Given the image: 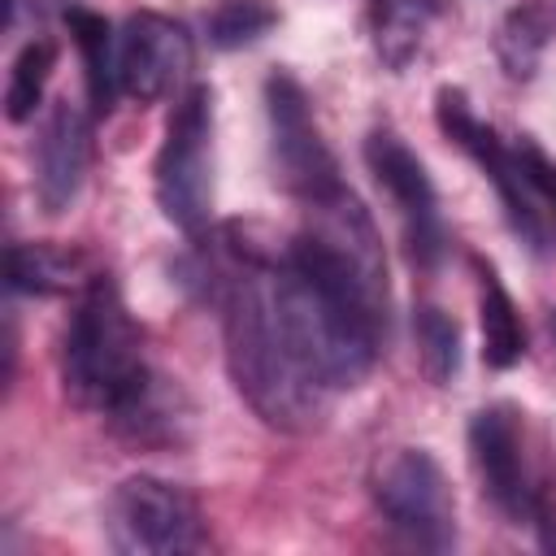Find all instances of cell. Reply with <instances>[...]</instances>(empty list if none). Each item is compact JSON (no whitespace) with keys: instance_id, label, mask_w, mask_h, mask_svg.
<instances>
[{"instance_id":"20","label":"cell","mask_w":556,"mask_h":556,"mask_svg":"<svg viewBox=\"0 0 556 556\" xmlns=\"http://www.w3.org/2000/svg\"><path fill=\"white\" fill-rule=\"evenodd\" d=\"M517 161H521V174H526V182H530L543 217L556 226V161L539 143H530V139L517 143Z\"/></svg>"},{"instance_id":"14","label":"cell","mask_w":556,"mask_h":556,"mask_svg":"<svg viewBox=\"0 0 556 556\" xmlns=\"http://www.w3.org/2000/svg\"><path fill=\"white\" fill-rule=\"evenodd\" d=\"M478 313H482V361L491 369L517 365L526 352V326H521V313H517L513 295L504 291L500 274L482 261H478Z\"/></svg>"},{"instance_id":"17","label":"cell","mask_w":556,"mask_h":556,"mask_svg":"<svg viewBox=\"0 0 556 556\" xmlns=\"http://www.w3.org/2000/svg\"><path fill=\"white\" fill-rule=\"evenodd\" d=\"M413 334H417V356H421V369L434 387H447L460 369V330L456 321L434 308V304H421L413 313Z\"/></svg>"},{"instance_id":"8","label":"cell","mask_w":556,"mask_h":556,"mask_svg":"<svg viewBox=\"0 0 556 556\" xmlns=\"http://www.w3.org/2000/svg\"><path fill=\"white\" fill-rule=\"evenodd\" d=\"M374 504L395 534L426 552L456 543V504L439 460L421 447H400L374 478Z\"/></svg>"},{"instance_id":"18","label":"cell","mask_w":556,"mask_h":556,"mask_svg":"<svg viewBox=\"0 0 556 556\" xmlns=\"http://www.w3.org/2000/svg\"><path fill=\"white\" fill-rule=\"evenodd\" d=\"M52 65H56V48H52L48 39H30V43L17 52V61H13V70H9V91H4V113H9V122H26V117L35 113Z\"/></svg>"},{"instance_id":"2","label":"cell","mask_w":556,"mask_h":556,"mask_svg":"<svg viewBox=\"0 0 556 556\" xmlns=\"http://www.w3.org/2000/svg\"><path fill=\"white\" fill-rule=\"evenodd\" d=\"M204 291L222 308L226 369L239 395L274 430H308L321 417L326 391L304 374L269 291V256L256 248L222 243L200 269Z\"/></svg>"},{"instance_id":"21","label":"cell","mask_w":556,"mask_h":556,"mask_svg":"<svg viewBox=\"0 0 556 556\" xmlns=\"http://www.w3.org/2000/svg\"><path fill=\"white\" fill-rule=\"evenodd\" d=\"M543 547H547V552H556V530H552V526L543 530Z\"/></svg>"},{"instance_id":"3","label":"cell","mask_w":556,"mask_h":556,"mask_svg":"<svg viewBox=\"0 0 556 556\" xmlns=\"http://www.w3.org/2000/svg\"><path fill=\"white\" fill-rule=\"evenodd\" d=\"M152 182L161 213L178 230L200 235L213 204V91L204 83L178 96L165 122Z\"/></svg>"},{"instance_id":"4","label":"cell","mask_w":556,"mask_h":556,"mask_svg":"<svg viewBox=\"0 0 556 556\" xmlns=\"http://www.w3.org/2000/svg\"><path fill=\"white\" fill-rule=\"evenodd\" d=\"M104 534L126 556H178L204 543V521L178 482L135 473L113 486L104 504Z\"/></svg>"},{"instance_id":"6","label":"cell","mask_w":556,"mask_h":556,"mask_svg":"<svg viewBox=\"0 0 556 556\" xmlns=\"http://www.w3.org/2000/svg\"><path fill=\"white\" fill-rule=\"evenodd\" d=\"M265 117H269V156L274 174L300 204H317L339 195L348 182L339 178V165L313 122L308 96L291 74L265 78Z\"/></svg>"},{"instance_id":"7","label":"cell","mask_w":556,"mask_h":556,"mask_svg":"<svg viewBox=\"0 0 556 556\" xmlns=\"http://www.w3.org/2000/svg\"><path fill=\"white\" fill-rule=\"evenodd\" d=\"M434 117H439V130H443L460 152H469V156L478 161V169L491 178V187H495V195H500V204H504V217H508L513 235H517L534 256H543V252L552 248V230H547V217H543V208H539V200H534V191H530V182H526V174H521L517 148H508L486 122H478L473 109L465 104V96L452 91V87L439 91Z\"/></svg>"},{"instance_id":"11","label":"cell","mask_w":556,"mask_h":556,"mask_svg":"<svg viewBox=\"0 0 556 556\" xmlns=\"http://www.w3.org/2000/svg\"><path fill=\"white\" fill-rule=\"evenodd\" d=\"M30 165H35L39 208L48 217H61L78 200L87 182V165H91V126L78 104L56 100L48 109V117L39 122L35 148H30Z\"/></svg>"},{"instance_id":"16","label":"cell","mask_w":556,"mask_h":556,"mask_svg":"<svg viewBox=\"0 0 556 556\" xmlns=\"http://www.w3.org/2000/svg\"><path fill=\"white\" fill-rule=\"evenodd\" d=\"M78 274V261L52 243H9V287L26 295H56Z\"/></svg>"},{"instance_id":"15","label":"cell","mask_w":556,"mask_h":556,"mask_svg":"<svg viewBox=\"0 0 556 556\" xmlns=\"http://www.w3.org/2000/svg\"><path fill=\"white\" fill-rule=\"evenodd\" d=\"M547 35H552L547 9H543L539 0L517 4V9L500 22V30H495V56H500L504 74L517 78V83L534 78L539 56H543V48H547Z\"/></svg>"},{"instance_id":"22","label":"cell","mask_w":556,"mask_h":556,"mask_svg":"<svg viewBox=\"0 0 556 556\" xmlns=\"http://www.w3.org/2000/svg\"><path fill=\"white\" fill-rule=\"evenodd\" d=\"M552 334H556V313H552Z\"/></svg>"},{"instance_id":"1","label":"cell","mask_w":556,"mask_h":556,"mask_svg":"<svg viewBox=\"0 0 556 556\" xmlns=\"http://www.w3.org/2000/svg\"><path fill=\"white\" fill-rule=\"evenodd\" d=\"M61 382L78 408L100 413L135 443H165L178 434V391L148 365L143 334L109 274L87 278L65 339Z\"/></svg>"},{"instance_id":"13","label":"cell","mask_w":556,"mask_h":556,"mask_svg":"<svg viewBox=\"0 0 556 556\" xmlns=\"http://www.w3.org/2000/svg\"><path fill=\"white\" fill-rule=\"evenodd\" d=\"M65 26L83 52V74H87V96H91V109L96 113H109L113 100H117V35L113 26L91 13V9H65Z\"/></svg>"},{"instance_id":"10","label":"cell","mask_w":556,"mask_h":556,"mask_svg":"<svg viewBox=\"0 0 556 556\" xmlns=\"http://www.w3.org/2000/svg\"><path fill=\"white\" fill-rule=\"evenodd\" d=\"M191 70V35L161 13H130L117 35V87L139 104L165 100Z\"/></svg>"},{"instance_id":"9","label":"cell","mask_w":556,"mask_h":556,"mask_svg":"<svg viewBox=\"0 0 556 556\" xmlns=\"http://www.w3.org/2000/svg\"><path fill=\"white\" fill-rule=\"evenodd\" d=\"M365 165H369L374 182L387 191V200L400 217L408 261L417 269H434L447 252V230H443L439 195H434V182H430L426 165L413 156V148L395 130H369Z\"/></svg>"},{"instance_id":"12","label":"cell","mask_w":556,"mask_h":556,"mask_svg":"<svg viewBox=\"0 0 556 556\" xmlns=\"http://www.w3.org/2000/svg\"><path fill=\"white\" fill-rule=\"evenodd\" d=\"M439 4L443 0H369V35L387 70H404L417 56Z\"/></svg>"},{"instance_id":"5","label":"cell","mask_w":556,"mask_h":556,"mask_svg":"<svg viewBox=\"0 0 556 556\" xmlns=\"http://www.w3.org/2000/svg\"><path fill=\"white\" fill-rule=\"evenodd\" d=\"M469 460L482 495L508 521H547V491L526 447V421L513 404H486L469 421Z\"/></svg>"},{"instance_id":"19","label":"cell","mask_w":556,"mask_h":556,"mask_svg":"<svg viewBox=\"0 0 556 556\" xmlns=\"http://www.w3.org/2000/svg\"><path fill=\"white\" fill-rule=\"evenodd\" d=\"M278 22V9L269 0H217L208 13V43L217 48H243L261 39Z\"/></svg>"}]
</instances>
